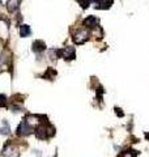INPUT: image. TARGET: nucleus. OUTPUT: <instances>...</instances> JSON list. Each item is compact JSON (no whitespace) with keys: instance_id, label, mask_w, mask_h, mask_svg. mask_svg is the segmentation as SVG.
I'll list each match as a JSON object with an SVG mask.
<instances>
[{"instance_id":"1","label":"nucleus","mask_w":149,"mask_h":157,"mask_svg":"<svg viewBox=\"0 0 149 157\" xmlns=\"http://www.w3.org/2000/svg\"><path fill=\"white\" fill-rule=\"evenodd\" d=\"M33 132H34V128H33V126L29 123L28 119L21 121V123L18 124L17 130H16V134L18 136H29L30 134H33Z\"/></svg>"},{"instance_id":"2","label":"nucleus","mask_w":149,"mask_h":157,"mask_svg":"<svg viewBox=\"0 0 149 157\" xmlns=\"http://www.w3.org/2000/svg\"><path fill=\"white\" fill-rule=\"evenodd\" d=\"M88 39H89V33L85 29H80V30H77L73 34V42L76 43V45H82Z\"/></svg>"},{"instance_id":"3","label":"nucleus","mask_w":149,"mask_h":157,"mask_svg":"<svg viewBox=\"0 0 149 157\" xmlns=\"http://www.w3.org/2000/svg\"><path fill=\"white\" fill-rule=\"evenodd\" d=\"M82 25L86 29H97L99 26V20L96 16H88L82 21Z\"/></svg>"},{"instance_id":"4","label":"nucleus","mask_w":149,"mask_h":157,"mask_svg":"<svg viewBox=\"0 0 149 157\" xmlns=\"http://www.w3.org/2000/svg\"><path fill=\"white\" fill-rule=\"evenodd\" d=\"M3 157H18L17 147H14L11 143H8L3 149Z\"/></svg>"},{"instance_id":"5","label":"nucleus","mask_w":149,"mask_h":157,"mask_svg":"<svg viewBox=\"0 0 149 157\" xmlns=\"http://www.w3.org/2000/svg\"><path fill=\"white\" fill-rule=\"evenodd\" d=\"M62 58H64L66 60H73L76 58V50L72 46H67L62 48Z\"/></svg>"},{"instance_id":"6","label":"nucleus","mask_w":149,"mask_h":157,"mask_svg":"<svg viewBox=\"0 0 149 157\" xmlns=\"http://www.w3.org/2000/svg\"><path fill=\"white\" fill-rule=\"evenodd\" d=\"M96 9H110L114 4V0H93Z\"/></svg>"},{"instance_id":"7","label":"nucleus","mask_w":149,"mask_h":157,"mask_svg":"<svg viewBox=\"0 0 149 157\" xmlns=\"http://www.w3.org/2000/svg\"><path fill=\"white\" fill-rule=\"evenodd\" d=\"M44 50H46V43H44L43 41H39V39H37V41L33 42V51L34 52H43Z\"/></svg>"},{"instance_id":"8","label":"nucleus","mask_w":149,"mask_h":157,"mask_svg":"<svg viewBox=\"0 0 149 157\" xmlns=\"http://www.w3.org/2000/svg\"><path fill=\"white\" fill-rule=\"evenodd\" d=\"M18 4H20V0H9L7 3V9L8 12L11 13H14L18 9Z\"/></svg>"},{"instance_id":"9","label":"nucleus","mask_w":149,"mask_h":157,"mask_svg":"<svg viewBox=\"0 0 149 157\" xmlns=\"http://www.w3.org/2000/svg\"><path fill=\"white\" fill-rule=\"evenodd\" d=\"M32 34V29H30V26L29 25H21L20 26V37H22V38H25V37H29Z\"/></svg>"},{"instance_id":"10","label":"nucleus","mask_w":149,"mask_h":157,"mask_svg":"<svg viewBox=\"0 0 149 157\" xmlns=\"http://www.w3.org/2000/svg\"><path fill=\"white\" fill-rule=\"evenodd\" d=\"M55 76H56V71L54 70V68H47L46 72H44V75H43V77H46L47 80H52Z\"/></svg>"},{"instance_id":"11","label":"nucleus","mask_w":149,"mask_h":157,"mask_svg":"<svg viewBox=\"0 0 149 157\" xmlns=\"http://www.w3.org/2000/svg\"><path fill=\"white\" fill-rule=\"evenodd\" d=\"M3 127L0 128V134H3V135H9L11 134V128H9V124H8V122H3Z\"/></svg>"},{"instance_id":"12","label":"nucleus","mask_w":149,"mask_h":157,"mask_svg":"<svg viewBox=\"0 0 149 157\" xmlns=\"http://www.w3.org/2000/svg\"><path fill=\"white\" fill-rule=\"evenodd\" d=\"M76 2L80 4V7H81L82 9H86V8H89V6L92 4L93 0H76Z\"/></svg>"},{"instance_id":"13","label":"nucleus","mask_w":149,"mask_h":157,"mask_svg":"<svg viewBox=\"0 0 149 157\" xmlns=\"http://www.w3.org/2000/svg\"><path fill=\"white\" fill-rule=\"evenodd\" d=\"M7 105H8V98H7V96L0 94V107H6Z\"/></svg>"},{"instance_id":"14","label":"nucleus","mask_w":149,"mask_h":157,"mask_svg":"<svg viewBox=\"0 0 149 157\" xmlns=\"http://www.w3.org/2000/svg\"><path fill=\"white\" fill-rule=\"evenodd\" d=\"M137 152L136 151H126L122 153V157H136Z\"/></svg>"},{"instance_id":"15","label":"nucleus","mask_w":149,"mask_h":157,"mask_svg":"<svg viewBox=\"0 0 149 157\" xmlns=\"http://www.w3.org/2000/svg\"><path fill=\"white\" fill-rule=\"evenodd\" d=\"M115 113H117V115H118V117H123V115H124V113H122L119 107H115Z\"/></svg>"}]
</instances>
